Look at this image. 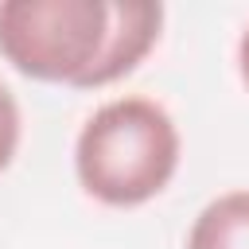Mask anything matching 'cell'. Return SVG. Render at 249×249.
Returning a JSON list of instances; mask_svg holds the SVG:
<instances>
[{
	"instance_id": "obj_2",
	"label": "cell",
	"mask_w": 249,
	"mask_h": 249,
	"mask_svg": "<svg viewBox=\"0 0 249 249\" xmlns=\"http://www.w3.org/2000/svg\"><path fill=\"white\" fill-rule=\"evenodd\" d=\"M109 35L101 0H4L0 54L27 78L78 86Z\"/></svg>"
},
{
	"instance_id": "obj_6",
	"label": "cell",
	"mask_w": 249,
	"mask_h": 249,
	"mask_svg": "<svg viewBox=\"0 0 249 249\" xmlns=\"http://www.w3.org/2000/svg\"><path fill=\"white\" fill-rule=\"evenodd\" d=\"M237 62H241V78H245V86H249V27H245V35H241V43H237Z\"/></svg>"
},
{
	"instance_id": "obj_5",
	"label": "cell",
	"mask_w": 249,
	"mask_h": 249,
	"mask_svg": "<svg viewBox=\"0 0 249 249\" xmlns=\"http://www.w3.org/2000/svg\"><path fill=\"white\" fill-rule=\"evenodd\" d=\"M16 148H19V105H16L12 89L0 82V171L12 163Z\"/></svg>"
},
{
	"instance_id": "obj_3",
	"label": "cell",
	"mask_w": 249,
	"mask_h": 249,
	"mask_svg": "<svg viewBox=\"0 0 249 249\" xmlns=\"http://www.w3.org/2000/svg\"><path fill=\"white\" fill-rule=\"evenodd\" d=\"M160 23H163V8L152 0H117L109 4V35L105 47L97 54V62L89 66V74L78 82V89H97L109 86L117 78H124L160 39Z\"/></svg>"
},
{
	"instance_id": "obj_1",
	"label": "cell",
	"mask_w": 249,
	"mask_h": 249,
	"mask_svg": "<svg viewBox=\"0 0 249 249\" xmlns=\"http://www.w3.org/2000/svg\"><path fill=\"white\" fill-rule=\"evenodd\" d=\"M74 167L82 187L109 206L156 198L179 167V128L148 97L105 101L78 132Z\"/></svg>"
},
{
	"instance_id": "obj_4",
	"label": "cell",
	"mask_w": 249,
	"mask_h": 249,
	"mask_svg": "<svg viewBox=\"0 0 249 249\" xmlns=\"http://www.w3.org/2000/svg\"><path fill=\"white\" fill-rule=\"evenodd\" d=\"M187 249H249V191L218 195L191 226Z\"/></svg>"
}]
</instances>
